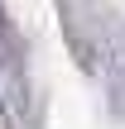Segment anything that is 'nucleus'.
I'll return each mask as SVG.
<instances>
[{
  "label": "nucleus",
  "mask_w": 125,
  "mask_h": 129,
  "mask_svg": "<svg viewBox=\"0 0 125 129\" xmlns=\"http://www.w3.org/2000/svg\"><path fill=\"white\" fill-rule=\"evenodd\" d=\"M19 67H24V48H19V38H14V24H10L5 10H0V96L14 91Z\"/></svg>",
  "instance_id": "obj_1"
}]
</instances>
